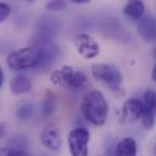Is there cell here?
<instances>
[{"instance_id":"4","label":"cell","mask_w":156,"mask_h":156,"mask_svg":"<svg viewBox=\"0 0 156 156\" xmlns=\"http://www.w3.org/2000/svg\"><path fill=\"white\" fill-rule=\"evenodd\" d=\"M90 133L85 128H74L68 133L67 143L72 156H88Z\"/></svg>"},{"instance_id":"8","label":"cell","mask_w":156,"mask_h":156,"mask_svg":"<svg viewBox=\"0 0 156 156\" xmlns=\"http://www.w3.org/2000/svg\"><path fill=\"white\" fill-rule=\"evenodd\" d=\"M40 141L46 149L57 151L62 144V136L58 127L55 124H48L46 127H44L40 133Z\"/></svg>"},{"instance_id":"3","label":"cell","mask_w":156,"mask_h":156,"mask_svg":"<svg viewBox=\"0 0 156 156\" xmlns=\"http://www.w3.org/2000/svg\"><path fill=\"white\" fill-rule=\"evenodd\" d=\"M91 74L96 80L105 83L112 90L119 91L122 89L123 76H122L121 71L112 65L94 63L91 66Z\"/></svg>"},{"instance_id":"17","label":"cell","mask_w":156,"mask_h":156,"mask_svg":"<svg viewBox=\"0 0 156 156\" xmlns=\"http://www.w3.org/2000/svg\"><path fill=\"white\" fill-rule=\"evenodd\" d=\"M46 9L49 11H62V10L66 9V2L65 1H58V0L49 1L46 4Z\"/></svg>"},{"instance_id":"5","label":"cell","mask_w":156,"mask_h":156,"mask_svg":"<svg viewBox=\"0 0 156 156\" xmlns=\"http://www.w3.org/2000/svg\"><path fill=\"white\" fill-rule=\"evenodd\" d=\"M74 45L78 51V54L84 57V58H94L100 54V46L95 41V39L87 34V33H80L74 39Z\"/></svg>"},{"instance_id":"10","label":"cell","mask_w":156,"mask_h":156,"mask_svg":"<svg viewBox=\"0 0 156 156\" xmlns=\"http://www.w3.org/2000/svg\"><path fill=\"white\" fill-rule=\"evenodd\" d=\"M138 32L145 41H156V18L144 16L138 21Z\"/></svg>"},{"instance_id":"20","label":"cell","mask_w":156,"mask_h":156,"mask_svg":"<svg viewBox=\"0 0 156 156\" xmlns=\"http://www.w3.org/2000/svg\"><path fill=\"white\" fill-rule=\"evenodd\" d=\"M4 82H5V74H4V71L0 69V88L4 85Z\"/></svg>"},{"instance_id":"15","label":"cell","mask_w":156,"mask_h":156,"mask_svg":"<svg viewBox=\"0 0 156 156\" xmlns=\"http://www.w3.org/2000/svg\"><path fill=\"white\" fill-rule=\"evenodd\" d=\"M0 156H29L26 151L13 147H1Z\"/></svg>"},{"instance_id":"2","label":"cell","mask_w":156,"mask_h":156,"mask_svg":"<svg viewBox=\"0 0 156 156\" xmlns=\"http://www.w3.org/2000/svg\"><path fill=\"white\" fill-rule=\"evenodd\" d=\"M44 61L45 52L41 46H24L7 55L6 66L12 71H22L38 67Z\"/></svg>"},{"instance_id":"21","label":"cell","mask_w":156,"mask_h":156,"mask_svg":"<svg viewBox=\"0 0 156 156\" xmlns=\"http://www.w3.org/2000/svg\"><path fill=\"white\" fill-rule=\"evenodd\" d=\"M151 77H152V79L156 82V62H155V65H154V67H152V71H151Z\"/></svg>"},{"instance_id":"11","label":"cell","mask_w":156,"mask_h":156,"mask_svg":"<svg viewBox=\"0 0 156 156\" xmlns=\"http://www.w3.org/2000/svg\"><path fill=\"white\" fill-rule=\"evenodd\" d=\"M10 90L13 95H22L32 90V82L24 74H18L13 77L10 83Z\"/></svg>"},{"instance_id":"1","label":"cell","mask_w":156,"mask_h":156,"mask_svg":"<svg viewBox=\"0 0 156 156\" xmlns=\"http://www.w3.org/2000/svg\"><path fill=\"white\" fill-rule=\"evenodd\" d=\"M80 111L89 123L100 127L106 122L108 115V104L101 91L93 90L83 98Z\"/></svg>"},{"instance_id":"16","label":"cell","mask_w":156,"mask_h":156,"mask_svg":"<svg viewBox=\"0 0 156 156\" xmlns=\"http://www.w3.org/2000/svg\"><path fill=\"white\" fill-rule=\"evenodd\" d=\"M32 111H33L32 105H29V104H24V105H22V106L18 108L17 115H18L20 119H27V118L32 115Z\"/></svg>"},{"instance_id":"14","label":"cell","mask_w":156,"mask_h":156,"mask_svg":"<svg viewBox=\"0 0 156 156\" xmlns=\"http://www.w3.org/2000/svg\"><path fill=\"white\" fill-rule=\"evenodd\" d=\"M85 82H87V76L84 74V72H82V71H76L72 90H78V89H80V88L85 84Z\"/></svg>"},{"instance_id":"6","label":"cell","mask_w":156,"mask_h":156,"mask_svg":"<svg viewBox=\"0 0 156 156\" xmlns=\"http://www.w3.org/2000/svg\"><path fill=\"white\" fill-rule=\"evenodd\" d=\"M144 115L141 117V124L146 129H152L155 124L156 115V91L154 89H146L143 95Z\"/></svg>"},{"instance_id":"9","label":"cell","mask_w":156,"mask_h":156,"mask_svg":"<svg viewBox=\"0 0 156 156\" xmlns=\"http://www.w3.org/2000/svg\"><path fill=\"white\" fill-rule=\"evenodd\" d=\"M74 74L76 71H73L72 67L69 66H62L60 69H55L51 76H50V80L52 84L72 90L73 87V79H74Z\"/></svg>"},{"instance_id":"12","label":"cell","mask_w":156,"mask_h":156,"mask_svg":"<svg viewBox=\"0 0 156 156\" xmlns=\"http://www.w3.org/2000/svg\"><path fill=\"white\" fill-rule=\"evenodd\" d=\"M116 156H136V143L132 136L123 138L116 146Z\"/></svg>"},{"instance_id":"18","label":"cell","mask_w":156,"mask_h":156,"mask_svg":"<svg viewBox=\"0 0 156 156\" xmlns=\"http://www.w3.org/2000/svg\"><path fill=\"white\" fill-rule=\"evenodd\" d=\"M10 13H11V7L5 2H0V21L4 22Z\"/></svg>"},{"instance_id":"13","label":"cell","mask_w":156,"mask_h":156,"mask_svg":"<svg viewBox=\"0 0 156 156\" xmlns=\"http://www.w3.org/2000/svg\"><path fill=\"white\" fill-rule=\"evenodd\" d=\"M144 11H145L144 2L139 1V0L128 1L126 4V6L123 7V13L133 20H140L144 15Z\"/></svg>"},{"instance_id":"19","label":"cell","mask_w":156,"mask_h":156,"mask_svg":"<svg viewBox=\"0 0 156 156\" xmlns=\"http://www.w3.org/2000/svg\"><path fill=\"white\" fill-rule=\"evenodd\" d=\"M43 113L44 115H48V113H50L52 110H54V105H52V101L51 100H49V99H46L45 101H44V105H43Z\"/></svg>"},{"instance_id":"7","label":"cell","mask_w":156,"mask_h":156,"mask_svg":"<svg viewBox=\"0 0 156 156\" xmlns=\"http://www.w3.org/2000/svg\"><path fill=\"white\" fill-rule=\"evenodd\" d=\"M143 115H144V105L141 100L128 99L122 106L121 118L124 123L136 122L138 119H141Z\"/></svg>"},{"instance_id":"22","label":"cell","mask_w":156,"mask_h":156,"mask_svg":"<svg viewBox=\"0 0 156 156\" xmlns=\"http://www.w3.org/2000/svg\"><path fill=\"white\" fill-rule=\"evenodd\" d=\"M71 2H73V4H87V2H89V0H71Z\"/></svg>"}]
</instances>
